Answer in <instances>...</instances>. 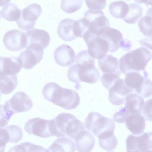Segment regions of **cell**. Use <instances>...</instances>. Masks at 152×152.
Returning a JSON list of instances; mask_svg holds the SVG:
<instances>
[{
	"instance_id": "1",
	"label": "cell",
	"mask_w": 152,
	"mask_h": 152,
	"mask_svg": "<svg viewBox=\"0 0 152 152\" xmlns=\"http://www.w3.org/2000/svg\"><path fill=\"white\" fill-rule=\"evenodd\" d=\"M76 62L68 69L67 76L70 81L75 84L77 90L80 89L81 82L93 84L100 80V72L95 66L94 58L90 55L87 50L78 53Z\"/></svg>"
},
{
	"instance_id": "2",
	"label": "cell",
	"mask_w": 152,
	"mask_h": 152,
	"mask_svg": "<svg viewBox=\"0 0 152 152\" xmlns=\"http://www.w3.org/2000/svg\"><path fill=\"white\" fill-rule=\"evenodd\" d=\"M42 94L46 100L67 110L76 108L80 103V98L77 92L62 88L55 82L46 84Z\"/></svg>"
},
{
	"instance_id": "3",
	"label": "cell",
	"mask_w": 152,
	"mask_h": 152,
	"mask_svg": "<svg viewBox=\"0 0 152 152\" xmlns=\"http://www.w3.org/2000/svg\"><path fill=\"white\" fill-rule=\"evenodd\" d=\"M151 58V53L145 47L132 50L120 58L119 63L120 71L125 75L132 72L144 70Z\"/></svg>"
},
{
	"instance_id": "4",
	"label": "cell",
	"mask_w": 152,
	"mask_h": 152,
	"mask_svg": "<svg viewBox=\"0 0 152 152\" xmlns=\"http://www.w3.org/2000/svg\"><path fill=\"white\" fill-rule=\"evenodd\" d=\"M84 126L98 138L110 136L114 134L115 128L114 121L97 112L90 113L84 122Z\"/></svg>"
},
{
	"instance_id": "5",
	"label": "cell",
	"mask_w": 152,
	"mask_h": 152,
	"mask_svg": "<svg viewBox=\"0 0 152 152\" xmlns=\"http://www.w3.org/2000/svg\"><path fill=\"white\" fill-rule=\"evenodd\" d=\"M53 119L57 137L66 136L74 140L78 133L85 129L83 123L69 113H60Z\"/></svg>"
},
{
	"instance_id": "6",
	"label": "cell",
	"mask_w": 152,
	"mask_h": 152,
	"mask_svg": "<svg viewBox=\"0 0 152 152\" xmlns=\"http://www.w3.org/2000/svg\"><path fill=\"white\" fill-rule=\"evenodd\" d=\"M24 129L29 134L42 138L56 136L53 118L47 120L39 117L29 119L25 123Z\"/></svg>"
},
{
	"instance_id": "7",
	"label": "cell",
	"mask_w": 152,
	"mask_h": 152,
	"mask_svg": "<svg viewBox=\"0 0 152 152\" xmlns=\"http://www.w3.org/2000/svg\"><path fill=\"white\" fill-rule=\"evenodd\" d=\"M124 81L128 87L133 90L134 93L145 98L152 96V82L147 77L142 76L140 72L133 71L128 73Z\"/></svg>"
},
{
	"instance_id": "8",
	"label": "cell",
	"mask_w": 152,
	"mask_h": 152,
	"mask_svg": "<svg viewBox=\"0 0 152 152\" xmlns=\"http://www.w3.org/2000/svg\"><path fill=\"white\" fill-rule=\"evenodd\" d=\"M33 104L29 96L24 92L18 91L7 101L4 105L5 111L12 115L16 113L28 111Z\"/></svg>"
},
{
	"instance_id": "9",
	"label": "cell",
	"mask_w": 152,
	"mask_h": 152,
	"mask_svg": "<svg viewBox=\"0 0 152 152\" xmlns=\"http://www.w3.org/2000/svg\"><path fill=\"white\" fill-rule=\"evenodd\" d=\"M42 12L41 6L37 3L29 5L21 10L20 17L16 21L19 28L27 31L34 28Z\"/></svg>"
},
{
	"instance_id": "10",
	"label": "cell",
	"mask_w": 152,
	"mask_h": 152,
	"mask_svg": "<svg viewBox=\"0 0 152 152\" xmlns=\"http://www.w3.org/2000/svg\"><path fill=\"white\" fill-rule=\"evenodd\" d=\"M136 136L130 135L126 140L127 152H152V132Z\"/></svg>"
},
{
	"instance_id": "11",
	"label": "cell",
	"mask_w": 152,
	"mask_h": 152,
	"mask_svg": "<svg viewBox=\"0 0 152 152\" xmlns=\"http://www.w3.org/2000/svg\"><path fill=\"white\" fill-rule=\"evenodd\" d=\"M26 48V49L20 53L19 58L23 68L29 69L42 59L44 49L39 45L32 44L27 45Z\"/></svg>"
},
{
	"instance_id": "12",
	"label": "cell",
	"mask_w": 152,
	"mask_h": 152,
	"mask_svg": "<svg viewBox=\"0 0 152 152\" xmlns=\"http://www.w3.org/2000/svg\"><path fill=\"white\" fill-rule=\"evenodd\" d=\"M3 41L6 48L11 51H18L27 46L25 33L20 30L9 31L5 34Z\"/></svg>"
},
{
	"instance_id": "13",
	"label": "cell",
	"mask_w": 152,
	"mask_h": 152,
	"mask_svg": "<svg viewBox=\"0 0 152 152\" xmlns=\"http://www.w3.org/2000/svg\"><path fill=\"white\" fill-rule=\"evenodd\" d=\"M83 17L89 23L87 31L91 34L96 35L102 28L109 26L110 23L107 18L101 10H89L84 14Z\"/></svg>"
},
{
	"instance_id": "14",
	"label": "cell",
	"mask_w": 152,
	"mask_h": 152,
	"mask_svg": "<svg viewBox=\"0 0 152 152\" xmlns=\"http://www.w3.org/2000/svg\"><path fill=\"white\" fill-rule=\"evenodd\" d=\"M108 99L114 105H119L124 103L126 97L134 93L133 90L125 84L124 80L119 78L109 90Z\"/></svg>"
},
{
	"instance_id": "15",
	"label": "cell",
	"mask_w": 152,
	"mask_h": 152,
	"mask_svg": "<svg viewBox=\"0 0 152 152\" xmlns=\"http://www.w3.org/2000/svg\"><path fill=\"white\" fill-rule=\"evenodd\" d=\"M84 41L88 48V53L94 59H102L108 52V44L101 37L95 36Z\"/></svg>"
},
{
	"instance_id": "16",
	"label": "cell",
	"mask_w": 152,
	"mask_h": 152,
	"mask_svg": "<svg viewBox=\"0 0 152 152\" xmlns=\"http://www.w3.org/2000/svg\"><path fill=\"white\" fill-rule=\"evenodd\" d=\"M96 36L103 38L107 42L108 45V52L110 53L117 51L120 47L121 42L123 40V35L121 32L110 26L100 30Z\"/></svg>"
},
{
	"instance_id": "17",
	"label": "cell",
	"mask_w": 152,
	"mask_h": 152,
	"mask_svg": "<svg viewBox=\"0 0 152 152\" xmlns=\"http://www.w3.org/2000/svg\"><path fill=\"white\" fill-rule=\"evenodd\" d=\"M56 63L62 66H68L73 64L75 59L74 50L70 46L65 44L58 46L53 53Z\"/></svg>"
},
{
	"instance_id": "18",
	"label": "cell",
	"mask_w": 152,
	"mask_h": 152,
	"mask_svg": "<svg viewBox=\"0 0 152 152\" xmlns=\"http://www.w3.org/2000/svg\"><path fill=\"white\" fill-rule=\"evenodd\" d=\"M22 67L19 57L0 56V76L16 75Z\"/></svg>"
},
{
	"instance_id": "19",
	"label": "cell",
	"mask_w": 152,
	"mask_h": 152,
	"mask_svg": "<svg viewBox=\"0 0 152 152\" xmlns=\"http://www.w3.org/2000/svg\"><path fill=\"white\" fill-rule=\"evenodd\" d=\"M25 33L27 39V46L31 44H35L41 46L44 50L49 44L50 37L45 30L33 28Z\"/></svg>"
},
{
	"instance_id": "20",
	"label": "cell",
	"mask_w": 152,
	"mask_h": 152,
	"mask_svg": "<svg viewBox=\"0 0 152 152\" xmlns=\"http://www.w3.org/2000/svg\"><path fill=\"white\" fill-rule=\"evenodd\" d=\"M74 140L76 149L79 152H91L95 145V141L94 137L85 129L78 133Z\"/></svg>"
},
{
	"instance_id": "21",
	"label": "cell",
	"mask_w": 152,
	"mask_h": 152,
	"mask_svg": "<svg viewBox=\"0 0 152 152\" xmlns=\"http://www.w3.org/2000/svg\"><path fill=\"white\" fill-rule=\"evenodd\" d=\"M125 122L127 128L133 134L139 135L143 133L145 122V118L140 114H130Z\"/></svg>"
},
{
	"instance_id": "22",
	"label": "cell",
	"mask_w": 152,
	"mask_h": 152,
	"mask_svg": "<svg viewBox=\"0 0 152 152\" xmlns=\"http://www.w3.org/2000/svg\"><path fill=\"white\" fill-rule=\"evenodd\" d=\"M125 107L130 114H141L144 104V99L135 93H131L126 97Z\"/></svg>"
},
{
	"instance_id": "23",
	"label": "cell",
	"mask_w": 152,
	"mask_h": 152,
	"mask_svg": "<svg viewBox=\"0 0 152 152\" xmlns=\"http://www.w3.org/2000/svg\"><path fill=\"white\" fill-rule=\"evenodd\" d=\"M98 60V66L104 73H115L121 75L119 60L110 54L106 55L103 58Z\"/></svg>"
},
{
	"instance_id": "24",
	"label": "cell",
	"mask_w": 152,
	"mask_h": 152,
	"mask_svg": "<svg viewBox=\"0 0 152 152\" xmlns=\"http://www.w3.org/2000/svg\"><path fill=\"white\" fill-rule=\"evenodd\" d=\"M75 21L70 18H66L59 22L57 32L59 36L64 41H71L77 38L73 31V25Z\"/></svg>"
},
{
	"instance_id": "25",
	"label": "cell",
	"mask_w": 152,
	"mask_h": 152,
	"mask_svg": "<svg viewBox=\"0 0 152 152\" xmlns=\"http://www.w3.org/2000/svg\"><path fill=\"white\" fill-rule=\"evenodd\" d=\"M75 143L71 139L66 137L57 138L52 144L46 149L47 152H75Z\"/></svg>"
},
{
	"instance_id": "26",
	"label": "cell",
	"mask_w": 152,
	"mask_h": 152,
	"mask_svg": "<svg viewBox=\"0 0 152 152\" xmlns=\"http://www.w3.org/2000/svg\"><path fill=\"white\" fill-rule=\"evenodd\" d=\"M18 84L16 75L0 76V93L4 94L11 93Z\"/></svg>"
},
{
	"instance_id": "27",
	"label": "cell",
	"mask_w": 152,
	"mask_h": 152,
	"mask_svg": "<svg viewBox=\"0 0 152 152\" xmlns=\"http://www.w3.org/2000/svg\"><path fill=\"white\" fill-rule=\"evenodd\" d=\"M129 5L123 1L113 2L110 4L109 10L113 16L116 18H124L129 10Z\"/></svg>"
},
{
	"instance_id": "28",
	"label": "cell",
	"mask_w": 152,
	"mask_h": 152,
	"mask_svg": "<svg viewBox=\"0 0 152 152\" xmlns=\"http://www.w3.org/2000/svg\"><path fill=\"white\" fill-rule=\"evenodd\" d=\"M21 10L13 3H9L2 8L1 14L2 17L9 21H17L20 18Z\"/></svg>"
},
{
	"instance_id": "29",
	"label": "cell",
	"mask_w": 152,
	"mask_h": 152,
	"mask_svg": "<svg viewBox=\"0 0 152 152\" xmlns=\"http://www.w3.org/2000/svg\"><path fill=\"white\" fill-rule=\"evenodd\" d=\"M128 5L129 8L127 13L122 19L127 23H135L142 15V8L139 4L135 3L130 4Z\"/></svg>"
},
{
	"instance_id": "30",
	"label": "cell",
	"mask_w": 152,
	"mask_h": 152,
	"mask_svg": "<svg viewBox=\"0 0 152 152\" xmlns=\"http://www.w3.org/2000/svg\"><path fill=\"white\" fill-rule=\"evenodd\" d=\"M8 151L15 152H47L46 149L39 145L25 142L11 148Z\"/></svg>"
},
{
	"instance_id": "31",
	"label": "cell",
	"mask_w": 152,
	"mask_h": 152,
	"mask_svg": "<svg viewBox=\"0 0 152 152\" xmlns=\"http://www.w3.org/2000/svg\"><path fill=\"white\" fill-rule=\"evenodd\" d=\"M83 3V0H61L60 6L63 11L70 14L79 10Z\"/></svg>"
},
{
	"instance_id": "32",
	"label": "cell",
	"mask_w": 152,
	"mask_h": 152,
	"mask_svg": "<svg viewBox=\"0 0 152 152\" xmlns=\"http://www.w3.org/2000/svg\"><path fill=\"white\" fill-rule=\"evenodd\" d=\"M140 31L147 37H152V17L147 15L142 17L138 22Z\"/></svg>"
},
{
	"instance_id": "33",
	"label": "cell",
	"mask_w": 152,
	"mask_h": 152,
	"mask_svg": "<svg viewBox=\"0 0 152 152\" xmlns=\"http://www.w3.org/2000/svg\"><path fill=\"white\" fill-rule=\"evenodd\" d=\"M4 127L8 133L9 142L16 143L21 140L23 134L20 127L15 125H10Z\"/></svg>"
},
{
	"instance_id": "34",
	"label": "cell",
	"mask_w": 152,
	"mask_h": 152,
	"mask_svg": "<svg viewBox=\"0 0 152 152\" xmlns=\"http://www.w3.org/2000/svg\"><path fill=\"white\" fill-rule=\"evenodd\" d=\"M89 26V22L84 17L75 20L73 25L74 35L77 37L82 38L84 33L88 29Z\"/></svg>"
},
{
	"instance_id": "35",
	"label": "cell",
	"mask_w": 152,
	"mask_h": 152,
	"mask_svg": "<svg viewBox=\"0 0 152 152\" xmlns=\"http://www.w3.org/2000/svg\"><path fill=\"white\" fill-rule=\"evenodd\" d=\"M100 147L108 152L113 151L118 145V140L114 134L104 138H98Z\"/></svg>"
},
{
	"instance_id": "36",
	"label": "cell",
	"mask_w": 152,
	"mask_h": 152,
	"mask_svg": "<svg viewBox=\"0 0 152 152\" xmlns=\"http://www.w3.org/2000/svg\"><path fill=\"white\" fill-rule=\"evenodd\" d=\"M120 76L115 73H103L101 81L103 86L109 91L115 82L120 78Z\"/></svg>"
},
{
	"instance_id": "37",
	"label": "cell",
	"mask_w": 152,
	"mask_h": 152,
	"mask_svg": "<svg viewBox=\"0 0 152 152\" xmlns=\"http://www.w3.org/2000/svg\"><path fill=\"white\" fill-rule=\"evenodd\" d=\"M85 1L88 8L93 10H103L106 5V0H85Z\"/></svg>"
},
{
	"instance_id": "38",
	"label": "cell",
	"mask_w": 152,
	"mask_h": 152,
	"mask_svg": "<svg viewBox=\"0 0 152 152\" xmlns=\"http://www.w3.org/2000/svg\"><path fill=\"white\" fill-rule=\"evenodd\" d=\"M130 115L125 107H123L114 114L113 116V119L117 123H124Z\"/></svg>"
},
{
	"instance_id": "39",
	"label": "cell",
	"mask_w": 152,
	"mask_h": 152,
	"mask_svg": "<svg viewBox=\"0 0 152 152\" xmlns=\"http://www.w3.org/2000/svg\"><path fill=\"white\" fill-rule=\"evenodd\" d=\"M152 99L146 101L144 104L142 110L143 116L146 121H152Z\"/></svg>"
},
{
	"instance_id": "40",
	"label": "cell",
	"mask_w": 152,
	"mask_h": 152,
	"mask_svg": "<svg viewBox=\"0 0 152 152\" xmlns=\"http://www.w3.org/2000/svg\"><path fill=\"white\" fill-rule=\"evenodd\" d=\"M12 116L5 111L4 105L0 104V128H4Z\"/></svg>"
},
{
	"instance_id": "41",
	"label": "cell",
	"mask_w": 152,
	"mask_h": 152,
	"mask_svg": "<svg viewBox=\"0 0 152 152\" xmlns=\"http://www.w3.org/2000/svg\"><path fill=\"white\" fill-rule=\"evenodd\" d=\"M137 3H144L147 6L151 5L152 0H134Z\"/></svg>"
},
{
	"instance_id": "42",
	"label": "cell",
	"mask_w": 152,
	"mask_h": 152,
	"mask_svg": "<svg viewBox=\"0 0 152 152\" xmlns=\"http://www.w3.org/2000/svg\"><path fill=\"white\" fill-rule=\"evenodd\" d=\"M11 0H0V6L3 7L7 4Z\"/></svg>"
},
{
	"instance_id": "43",
	"label": "cell",
	"mask_w": 152,
	"mask_h": 152,
	"mask_svg": "<svg viewBox=\"0 0 152 152\" xmlns=\"http://www.w3.org/2000/svg\"><path fill=\"white\" fill-rule=\"evenodd\" d=\"M1 94H0V99H1Z\"/></svg>"
},
{
	"instance_id": "44",
	"label": "cell",
	"mask_w": 152,
	"mask_h": 152,
	"mask_svg": "<svg viewBox=\"0 0 152 152\" xmlns=\"http://www.w3.org/2000/svg\"><path fill=\"white\" fill-rule=\"evenodd\" d=\"M1 15H0V20H1Z\"/></svg>"
}]
</instances>
